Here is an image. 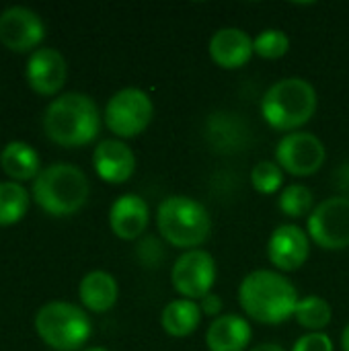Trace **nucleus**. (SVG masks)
Segmentation results:
<instances>
[{"label":"nucleus","mask_w":349,"mask_h":351,"mask_svg":"<svg viewBox=\"0 0 349 351\" xmlns=\"http://www.w3.org/2000/svg\"><path fill=\"white\" fill-rule=\"evenodd\" d=\"M239 302L253 321L263 325H280L294 317L298 292L282 274L257 269L241 282Z\"/></svg>","instance_id":"nucleus-1"},{"label":"nucleus","mask_w":349,"mask_h":351,"mask_svg":"<svg viewBox=\"0 0 349 351\" xmlns=\"http://www.w3.org/2000/svg\"><path fill=\"white\" fill-rule=\"evenodd\" d=\"M101 125L99 109L88 95L64 93L43 113V130L62 146H82L97 138Z\"/></svg>","instance_id":"nucleus-2"},{"label":"nucleus","mask_w":349,"mask_h":351,"mask_svg":"<svg viewBox=\"0 0 349 351\" xmlns=\"http://www.w3.org/2000/svg\"><path fill=\"white\" fill-rule=\"evenodd\" d=\"M317 90L304 78H284L272 84L261 99L263 119L280 132H290L309 123L317 111Z\"/></svg>","instance_id":"nucleus-3"},{"label":"nucleus","mask_w":349,"mask_h":351,"mask_svg":"<svg viewBox=\"0 0 349 351\" xmlns=\"http://www.w3.org/2000/svg\"><path fill=\"white\" fill-rule=\"evenodd\" d=\"M33 197L47 214L70 216L84 206L88 197V179L74 165L53 162L35 177Z\"/></svg>","instance_id":"nucleus-4"},{"label":"nucleus","mask_w":349,"mask_h":351,"mask_svg":"<svg viewBox=\"0 0 349 351\" xmlns=\"http://www.w3.org/2000/svg\"><path fill=\"white\" fill-rule=\"evenodd\" d=\"M156 224L169 245L189 251L204 245L212 230L208 210L185 195H171L163 199L156 212Z\"/></svg>","instance_id":"nucleus-5"},{"label":"nucleus","mask_w":349,"mask_h":351,"mask_svg":"<svg viewBox=\"0 0 349 351\" xmlns=\"http://www.w3.org/2000/svg\"><path fill=\"white\" fill-rule=\"evenodd\" d=\"M35 329L39 337L53 350L74 351L91 337V319L70 302H47L37 311Z\"/></svg>","instance_id":"nucleus-6"},{"label":"nucleus","mask_w":349,"mask_h":351,"mask_svg":"<svg viewBox=\"0 0 349 351\" xmlns=\"http://www.w3.org/2000/svg\"><path fill=\"white\" fill-rule=\"evenodd\" d=\"M154 115L150 97L140 88H121L105 107V123L119 138H134L142 134Z\"/></svg>","instance_id":"nucleus-7"},{"label":"nucleus","mask_w":349,"mask_h":351,"mask_svg":"<svg viewBox=\"0 0 349 351\" xmlns=\"http://www.w3.org/2000/svg\"><path fill=\"white\" fill-rule=\"evenodd\" d=\"M309 237L325 251L349 247V197L337 195L321 202L309 216Z\"/></svg>","instance_id":"nucleus-8"},{"label":"nucleus","mask_w":349,"mask_h":351,"mask_svg":"<svg viewBox=\"0 0 349 351\" xmlns=\"http://www.w3.org/2000/svg\"><path fill=\"white\" fill-rule=\"evenodd\" d=\"M173 288L187 300H202L216 282V261L208 251H185L171 271Z\"/></svg>","instance_id":"nucleus-9"},{"label":"nucleus","mask_w":349,"mask_h":351,"mask_svg":"<svg viewBox=\"0 0 349 351\" xmlns=\"http://www.w3.org/2000/svg\"><path fill=\"white\" fill-rule=\"evenodd\" d=\"M323 142L309 132L286 134L276 150V162L282 171H288L294 177H309L317 173L325 162Z\"/></svg>","instance_id":"nucleus-10"},{"label":"nucleus","mask_w":349,"mask_h":351,"mask_svg":"<svg viewBox=\"0 0 349 351\" xmlns=\"http://www.w3.org/2000/svg\"><path fill=\"white\" fill-rule=\"evenodd\" d=\"M45 35V25L39 14L27 6H6L0 12V41L14 49L27 51Z\"/></svg>","instance_id":"nucleus-11"},{"label":"nucleus","mask_w":349,"mask_h":351,"mask_svg":"<svg viewBox=\"0 0 349 351\" xmlns=\"http://www.w3.org/2000/svg\"><path fill=\"white\" fill-rule=\"evenodd\" d=\"M309 255L311 241L302 228L294 224H282L272 232L267 243V257L278 269L296 271L306 263Z\"/></svg>","instance_id":"nucleus-12"},{"label":"nucleus","mask_w":349,"mask_h":351,"mask_svg":"<svg viewBox=\"0 0 349 351\" xmlns=\"http://www.w3.org/2000/svg\"><path fill=\"white\" fill-rule=\"evenodd\" d=\"M66 60L53 47H39L29 56L27 80L31 88L41 95H53L62 88L66 80Z\"/></svg>","instance_id":"nucleus-13"},{"label":"nucleus","mask_w":349,"mask_h":351,"mask_svg":"<svg viewBox=\"0 0 349 351\" xmlns=\"http://www.w3.org/2000/svg\"><path fill=\"white\" fill-rule=\"evenodd\" d=\"M210 58L216 66L224 70H237L245 66L255 53L253 39L249 33L237 27H224L216 31L210 39Z\"/></svg>","instance_id":"nucleus-14"},{"label":"nucleus","mask_w":349,"mask_h":351,"mask_svg":"<svg viewBox=\"0 0 349 351\" xmlns=\"http://www.w3.org/2000/svg\"><path fill=\"white\" fill-rule=\"evenodd\" d=\"M97 175L107 183H125L136 171L132 148L119 140H103L93 154Z\"/></svg>","instance_id":"nucleus-15"},{"label":"nucleus","mask_w":349,"mask_h":351,"mask_svg":"<svg viewBox=\"0 0 349 351\" xmlns=\"http://www.w3.org/2000/svg\"><path fill=\"white\" fill-rule=\"evenodd\" d=\"M148 220H150L148 204L134 193H125L117 197L109 210L111 230L123 241H134L140 234H144Z\"/></svg>","instance_id":"nucleus-16"},{"label":"nucleus","mask_w":349,"mask_h":351,"mask_svg":"<svg viewBox=\"0 0 349 351\" xmlns=\"http://www.w3.org/2000/svg\"><path fill=\"white\" fill-rule=\"evenodd\" d=\"M251 327L239 315H220L212 321L206 343L210 351H245L251 341Z\"/></svg>","instance_id":"nucleus-17"},{"label":"nucleus","mask_w":349,"mask_h":351,"mask_svg":"<svg viewBox=\"0 0 349 351\" xmlns=\"http://www.w3.org/2000/svg\"><path fill=\"white\" fill-rule=\"evenodd\" d=\"M206 138L218 152H237L247 142V128L234 113H214L206 125Z\"/></svg>","instance_id":"nucleus-18"},{"label":"nucleus","mask_w":349,"mask_h":351,"mask_svg":"<svg viewBox=\"0 0 349 351\" xmlns=\"http://www.w3.org/2000/svg\"><path fill=\"white\" fill-rule=\"evenodd\" d=\"M117 282L107 271H91L80 280L78 296L82 304L93 313H105L117 302Z\"/></svg>","instance_id":"nucleus-19"},{"label":"nucleus","mask_w":349,"mask_h":351,"mask_svg":"<svg viewBox=\"0 0 349 351\" xmlns=\"http://www.w3.org/2000/svg\"><path fill=\"white\" fill-rule=\"evenodd\" d=\"M202 323V308L195 300L179 298L165 306L160 315V325L171 337H187Z\"/></svg>","instance_id":"nucleus-20"},{"label":"nucleus","mask_w":349,"mask_h":351,"mask_svg":"<svg viewBox=\"0 0 349 351\" xmlns=\"http://www.w3.org/2000/svg\"><path fill=\"white\" fill-rule=\"evenodd\" d=\"M0 165L4 173L14 181H27L37 177L39 171V154L27 142H10L4 146L0 154Z\"/></svg>","instance_id":"nucleus-21"},{"label":"nucleus","mask_w":349,"mask_h":351,"mask_svg":"<svg viewBox=\"0 0 349 351\" xmlns=\"http://www.w3.org/2000/svg\"><path fill=\"white\" fill-rule=\"evenodd\" d=\"M331 304L321 298V296H306L302 300H298L294 319L298 321L300 327L311 329V333H317L321 329H325L331 323Z\"/></svg>","instance_id":"nucleus-22"},{"label":"nucleus","mask_w":349,"mask_h":351,"mask_svg":"<svg viewBox=\"0 0 349 351\" xmlns=\"http://www.w3.org/2000/svg\"><path fill=\"white\" fill-rule=\"evenodd\" d=\"M29 208L27 189L16 181L0 183V224H12L23 218Z\"/></svg>","instance_id":"nucleus-23"},{"label":"nucleus","mask_w":349,"mask_h":351,"mask_svg":"<svg viewBox=\"0 0 349 351\" xmlns=\"http://www.w3.org/2000/svg\"><path fill=\"white\" fill-rule=\"evenodd\" d=\"M313 204H315L313 191L306 185H300V183L288 185L280 193V199H278L280 210L288 218H302V216L311 214L313 212Z\"/></svg>","instance_id":"nucleus-24"},{"label":"nucleus","mask_w":349,"mask_h":351,"mask_svg":"<svg viewBox=\"0 0 349 351\" xmlns=\"http://www.w3.org/2000/svg\"><path fill=\"white\" fill-rule=\"evenodd\" d=\"M282 183H284V171L278 162L261 160L251 171V185L263 195L276 193L282 187Z\"/></svg>","instance_id":"nucleus-25"},{"label":"nucleus","mask_w":349,"mask_h":351,"mask_svg":"<svg viewBox=\"0 0 349 351\" xmlns=\"http://www.w3.org/2000/svg\"><path fill=\"white\" fill-rule=\"evenodd\" d=\"M253 47H255L257 56H261L265 60H278L288 53L290 39L280 29H265L253 39Z\"/></svg>","instance_id":"nucleus-26"},{"label":"nucleus","mask_w":349,"mask_h":351,"mask_svg":"<svg viewBox=\"0 0 349 351\" xmlns=\"http://www.w3.org/2000/svg\"><path fill=\"white\" fill-rule=\"evenodd\" d=\"M292 351H333V341L323 331L306 333L294 343Z\"/></svg>","instance_id":"nucleus-27"},{"label":"nucleus","mask_w":349,"mask_h":351,"mask_svg":"<svg viewBox=\"0 0 349 351\" xmlns=\"http://www.w3.org/2000/svg\"><path fill=\"white\" fill-rule=\"evenodd\" d=\"M138 257L144 265H158V261L163 259V247L156 239L148 237L138 245Z\"/></svg>","instance_id":"nucleus-28"},{"label":"nucleus","mask_w":349,"mask_h":351,"mask_svg":"<svg viewBox=\"0 0 349 351\" xmlns=\"http://www.w3.org/2000/svg\"><path fill=\"white\" fill-rule=\"evenodd\" d=\"M222 306H224V304H222V298H220L218 294H212V292L200 300V308H202V313H204V315H208V317H212V319H218V317H220Z\"/></svg>","instance_id":"nucleus-29"},{"label":"nucleus","mask_w":349,"mask_h":351,"mask_svg":"<svg viewBox=\"0 0 349 351\" xmlns=\"http://www.w3.org/2000/svg\"><path fill=\"white\" fill-rule=\"evenodd\" d=\"M251 351H286L282 346H278V343H263V346H257V348H253Z\"/></svg>","instance_id":"nucleus-30"},{"label":"nucleus","mask_w":349,"mask_h":351,"mask_svg":"<svg viewBox=\"0 0 349 351\" xmlns=\"http://www.w3.org/2000/svg\"><path fill=\"white\" fill-rule=\"evenodd\" d=\"M341 350L349 351V325L344 329V333H341Z\"/></svg>","instance_id":"nucleus-31"},{"label":"nucleus","mask_w":349,"mask_h":351,"mask_svg":"<svg viewBox=\"0 0 349 351\" xmlns=\"http://www.w3.org/2000/svg\"><path fill=\"white\" fill-rule=\"evenodd\" d=\"M86 351H107V350H103V348H91V350H86Z\"/></svg>","instance_id":"nucleus-32"}]
</instances>
